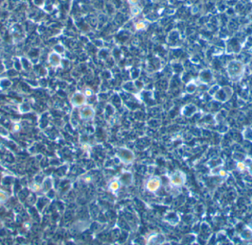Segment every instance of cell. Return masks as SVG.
<instances>
[{
  "mask_svg": "<svg viewBox=\"0 0 252 245\" xmlns=\"http://www.w3.org/2000/svg\"><path fill=\"white\" fill-rule=\"evenodd\" d=\"M246 227H248V229H249V230H251V231H252V221L251 222H249V223L248 224V225H246Z\"/></svg>",
  "mask_w": 252,
  "mask_h": 245,
  "instance_id": "e0dca14e",
  "label": "cell"
},
{
  "mask_svg": "<svg viewBox=\"0 0 252 245\" xmlns=\"http://www.w3.org/2000/svg\"><path fill=\"white\" fill-rule=\"evenodd\" d=\"M243 162L245 163V167H246V171L252 176V157H249V156H246L244 158Z\"/></svg>",
  "mask_w": 252,
  "mask_h": 245,
  "instance_id": "ba28073f",
  "label": "cell"
},
{
  "mask_svg": "<svg viewBox=\"0 0 252 245\" xmlns=\"http://www.w3.org/2000/svg\"><path fill=\"white\" fill-rule=\"evenodd\" d=\"M50 61L55 66L59 65L61 63V57L58 54H53L51 55V58H50Z\"/></svg>",
  "mask_w": 252,
  "mask_h": 245,
  "instance_id": "9c48e42d",
  "label": "cell"
},
{
  "mask_svg": "<svg viewBox=\"0 0 252 245\" xmlns=\"http://www.w3.org/2000/svg\"><path fill=\"white\" fill-rule=\"evenodd\" d=\"M216 176H221V177H226V176H228V173L226 172L225 170H223V168H221L219 170H218V173H217Z\"/></svg>",
  "mask_w": 252,
  "mask_h": 245,
  "instance_id": "4fadbf2b",
  "label": "cell"
},
{
  "mask_svg": "<svg viewBox=\"0 0 252 245\" xmlns=\"http://www.w3.org/2000/svg\"><path fill=\"white\" fill-rule=\"evenodd\" d=\"M196 85L195 84H190L188 85L187 88V90L189 93H193L195 91H196Z\"/></svg>",
  "mask_w": 252,
  "mask_h": 245,
  "instance_id": "5bb4252c",
  "label": "cell"
},
{
  "mask_svg": "<svg viewBox=\"0 0 252 245\" xmlns=\"http://www.w3.org/2000/svg\"><path fill=\"white\" fill-rule=\"evenodd\" d=\"M158 187H159V180L156 179V178L149 181V182L147 183V188L150 191L156 190Z\"/></svg>",
  "mask_w": 252,
  "mask_h": 245,
  "instance_id": "52a82bcc",
  "label": "cell"
},
{
  "mask_svg": "<svg viewBox=\"0 0 252 245\" xmlns=\"http://www.w3.org/2000/svg\"><path fill=\"white\" fill-rule=\"evenodd\" d=\"M92 95V92L90 90H86L85 92V96H91Z\"/></svg>",
  "mask_w": 252,
  "mask_h": 245,
  "instance_id": "2e32d148",
  "label": "cell"
},
{
  "mask_svg": "<svg viewBox=\"0 0 252 245\" xmlns=\"http://www.w3.org/2000/svg\"><path fill=\"white\" fill-rule=\"evenodd\" d=\"M199 78H200V80H201V81L204 83V84L210 82L212 81V72H211L210 70L202 71L201 72V75H200Z\"/></svg>",
  "mask_w": 252,
  "mask_h": 245,
  "instance_id": "5b68a950",
  "label": "cell"
},
{
  "mask_svg": "<svg viewBox=\"0 0 252 245\" xmlns=\"http://www.w3.org/2000/svg\"><path fill=\"white\" fill-rule=\"evenodd\" d=\"M210 95L217 101L225 103L229 101L233 95V90L229 87H221L214 85L210 90Z\"/></svg>",
  "mask_w": 252,
  "mask_h": 245,
  "instance_id": "7a4b0ae2",
  "label": "cell"
},
{
  "mask_svg": "<svg viewBox=\"0 0 252 245\" xmlns=\"http://www.w3.org/2000/svg\"><path fill=\"white\" fill-rule=\"evenodd\" d=\"M80 117L83 120H89L91 119L94 115V112L91 108L85 107L80 112Z\"/></svg>",
  "mask_w": 252,
  "mask_h": 245,
  "instance_id": "3957f363",
  "label": "cell"
},
{
  "mask_svg": "<svg viewBox=\"0 0 252 245\" xmlns=\"http://www.w3.org/2000/svg\"><path fill=\"white\" fill-rule=\"evenodd\" d=\"M240 237L243 241H250L252 239V231L248 227H245L240 233Z\"/></svg>",
  "mask_w": 252,
  "mask_h": 245,
  "instance_id": "8992f818",
  "label": "cell"
},
{
  "mask_svg": "<svg viewBox=\"0 0 252 245\" xmlns=\"http://www.w3.org/2000/svg\"><path fill=\"white\" fill-rule=\"evenodd\" d=\"M245 72V65L239 60H232L226 66V72L232 81L238 82L243 78Z\"/></svg>",
  "mask_w": 252,
  "mask_h": 245,
  "instance_id": "6da1fadb",
  "label": "cell"
},
{
  "mask_svg": "<svg viewBox=\"0 0 252 245\" xmlns=\"http://www.w3.org/2000/svg\"><path fill=\"white\" fill-rule=\"evenodd\" d=\"M131 14H132V16H139V14H140L141 9L137 5L132 6V7H131Z\"/></svg>",
  "mask_w": 252,
  "mask_h": 245,
  "instance_id": "7c38bea8",
  "label": "cell"
},
{
  "mask_svg": "<svg viewBox=\"0 0 252 245\" xmlns=\"http://www.w3.org/2000/svg\"><path fill=\"white\" fill-rule=\"evenodd\" d=\"M236 168H237V171H239L240 172L246 171V167H245V165L243 161L237 162V163H236Z\"/></svg>",
  "mask_w": 252,
  "mask_h": 245,
  "instance_id": "8fae6325",
  "label": "cell"
},
{
  "mask_svg": "<svg viewBox=\"0 0 252 245\" xmlns=\"http://www.w3.org/2000/svg\"><path fill=\"white\" fill-rule=\"evenodd\" d=\"M85 95H83L81 93H76L72 98V104L75 106H80L85 103Z\"/></svg>",
  "mask_w": 252,
  "mask_h": 245,
  "instance_id": "277c9868",
  "label": "cell"
},
{
  "mask_svg": "<svg viewBox=\"0 0 252 245\" xmlns=\"http://www.w3.org/2000/svg\"><path fill=\"white\" fill-rule=\"evenodd\" d=\"M139 1H140V0H128V3H129L131 5L135 6L137 5L138 3L139 2Z\"/></svg>",
  "mask_w": 252,
  "mask_h": 245,
  "instance_id": "9a60e30c",
  "label": "cell"
},
{
  "mask_svg": "<svg viewBox=\"0 0 252 245\" xmlns=\"http://www.w3.org/2000/svg\"><path fill=\"white\" fill-rule=\"evenodd\" d=\"M134 27H135L137 31H144V30H145L147 28V25L146 22H139L135 24Z\"/></svg>",
  "mask_w": 252,
  "mask_h": 245,
  "instance_id": "30bf717a",
  "label": "cell"
}]
</instances>
